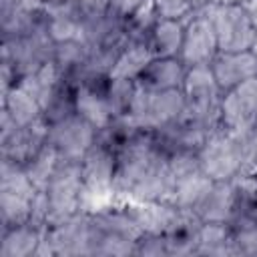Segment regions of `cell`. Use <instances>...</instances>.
I'll return each mask as SVG.
<instances>
[{"instance_id":"cell-17","label":"cell","mask_w":257,"mask_h":257,"mask_svg":"<svg viewBox=\"0 0 257 257\" xmlns=\"http://www.w3.org/2000/svg\"><path fill=\"white\" fill-rule=\"evenodd\" d=\"M108 82L110 78H90L76 84V96H74L76 112L98 131L106 126L114 116L106 94Z\"/></svg>"},{"instance_id":"cell-40","label":"cell","mask_w":257,"mask_h":257,"mask_svg":"<svg viewBox=\"0 0 257 257\" xmlns=\"http://www.w3.org/2000/svg\"><path fill=\"white\" fill-rule=\"evenodd\" d=\"M249 135H251V139H253V143H255V147H257V116H255L253 124L249 126Z\"/></svg>"},{"instance_id":"cell-22","label":"cell","mask_w":257,"mask_h":257,"mask_svg":"<svg viewBox=\"0 0 257 257\" xmlns=\"http://www.w3.org/2000/svg\"><path fill=\"white\" fill-rule=\"evenodd\" d=\"M42 225L36 223H22L14 227L2 229L0 237V257H32L38 255L42 239H44Z\"/></svg>"},{"instance_id":"cell-12","label":"cell","mask_w":257,"mask_h":257,"mask_svg":"<svg viewBox=\"0 0 257 257\" xmlns=\"http://www.w3.org/2000/svg\"><path fill=\"white\" fill-rule=\"evenodd\" d=\"M257 116V76L221 96V126L233 133L247 131Z\"/></svg>"},{"instance_id":"cell-35","label":"cell","mask_w":257,"mask_h":257,"mask_svg":"<svg viewBox=\"0 0 257 257\" xmlns=\"http://www.w3.org/2000/svg\"><path fill=\"white\" fill-rule=\"evenodd\" d=\"M135 255H143V257H169V249H167V239H165V235L143 233V235L139 237V241H137Z\"/></svg>"},{"instance_id":"cell-39","label":"cell","mask_w":257,"mask_h":257,"mask_svg":"<svg viewBox=\"0 0 257 257\" xmlns=\"http://www.w3.org/2000/svg\"><path fill=\"white\" fill-rule=\"evenodd\" d=\"M245 8H247L249 18H251V22H253V26H255V30H257V0H249V2L245 4Z\"/></svg>"},{"instance_id":"cell-18","label":"cell","mask_w":257,"mask_h":257,"mask_svg":"<svg viewBox=\"0 0 257 257\" xmlns=\"http://www.w3.org/2000/svg\"><path fill=\"white\" fill-rule=\"evenodd\" d=\"M211 70L223 92L257 76V50L217 52L211 60Z\"/></svg>"},{"instance_id":"cell-4","label":"cell","mask_w":257,"mask_h":257,"mask_svg":"<svg viewBox=\"0 0 257 257\" xmlns=\"http://www.w3.org/2000/svg\"><path fill=\"white\" fill-rule=\"evenodd\" d=\"M42 193L46 199V227L84 211L88 191L82 179L80 163L62 159Z\"/></svg>"},{"instance_id":"cell-26","label":"cell","mask_w":257,"mask_h":257,"mask_svg":"<svg viewBox=\"0 0 257 257\" xmlns=\"http://www.w3.org/2000/svg\"><path fill=\"white\" fill-rule=\"evenodd\" d=\"M235 183V209L231 217V227L245 223V221H257V173H243Z\"/></svg>"},{"instance_id":"cell-19","label":"cell","mask_w":257,"mask_h":257,"mask_svg":"<svg viewBox=\"0 0 257 257\" xmlns=\"http://www.w3.org/2000/svg\"><path fill=\"white\" fill-rule=\"evenodd\" d=\"M183 94L187 98V106H221L223 90L219 88L211 64H195L187 68L183 80Z\"/></svg>"},{"instance_id":"cell-37","label":"cell","mask_w":257,"mask_h":257,"mask_svg":"<svg viewBox=\"0 0 257 257\" xmlns=\"http://www.w3.org/2000/svg\"><path fill=\"white\" fill-rule=\"evenodd\" d=\"M151 0H110V6L116 14H120L122 18L133 16L135 12H139L143 6H147Z\"/></svg>"},{"instance_id":"cell-29","label":"cell","mask_w":257,"mask_h":257,"mask_svg":"<svg viewBox=\"0 0 257 257\" xmlns=\"http://www.w3.org/2000/svg\"><path fill=\"white\" fill-rule=\"evenodd\" d=\"M62 74L60 70L56 68V64L50 60L48 64H44L42 68H38L36 72H30L26 76H22L18 80L20 86H24L30 94H34L38 98V102L42 104V112H44V106L48 104V100L52 98V94L56 92L58 84L62 82Z\"/></svg>"},{"instance_id":"cell-13","label":"cell","mask_w":257,"mask_h":257,"mask_svg":"<svg viewBox=\"0 0 257 257\" xmlns=\"http://www.w3.org/2000/svg\"><path fill=\"white\" fill-rule=\"evenodd\" d=\"M80 171L88 195H110L114 191L116 151L96 139V143L80 159Z\"/></svg>"},{"instance_id":"cell-8","label":"cell","mask_w":257,"mask_h":257,"mask_svg":"<svg viewBox=\"0 0 257 257\" xmlns=\"http://www.w3.org/2000/svg\"><path fill=\"white\" fill-rule=\"evenodd\" d=\"M209 14L217 32L219 52L257 50V30L243 4H215L209 6Z\"/></svg>"},{"instance_id":"cell-5","label":"cell","mask_w":257,"mask_h":257,"mask_svg":"<svg viewBox=\"0 0 257 257\" xmlns=\"http://www.w3.org/2000/svg\"><path fill=\"white\" fill-rule=\"evenodd\" d=\"M40 189L26 171L8 161H0V223L2 229L30 223Z\"/></svg>"},{"instance_id":"cell-11","label":"cell","mask_w":257,"mask_h":257,"mask_svg":"<svg viewBox=\"0 0 257 257\" xmlns=\"http://www.w3.org/2000/svg\"><path fill=\"white\" fill-rule=\"evenodd\" d=\"M217 52H219L217 32H215L209 8L193 10L185 20V38H183V48L179 58L187 66L211 64Z\"/></svg>"},{"instance_id":"cell-9","label":"cell","mask_w":257,"mask_h":257,"mask_svg":"<svg viewBox=\"0 0 257 257\" xmlns=\"http://www.w3.org/2000/svg\"><path fill=\"white\" fill-rule=\"evenodd\" d=\"M54 54V40L46 32V28H38L34 32H28L18 38H8L2 40V60H8L16 74L18 80L30 72H36L44 64L52 60Z\"/></svg>"},{"instance_id":"cell-24","label":"cell","mask_w":257,"mask_h":257,"mask_svg":"<svg viewBox=\"0 0 257 257\" xmlns=\"http://www.w3.org/2000/svg\"><path fill=\"white\" fill-rule=\"evenodd\" d=\"M2 108L14 118V122L18 126H26V124H32V122L44 118L42 104L38 102V98L34 94H30L18 82L8 92L2 94Z\"/></svg>"},{"instance_id":"cell-36","label":"cell","mask_w":257,"mask_h":257,"mask_svg":"<svg viewBox=\"0 0 257 257\" xmlns=\"http://www.w3.org/2000/svg\"><path fill=\"white\" fill-rule=\"evenodd\" d=\"M155 10L159 12L161 18H179L185 20L193 8H191V0H151Z\"/></svg>"},{"instance_id":"cell-41","label":"cell","mask_w":257,"mask_h":257,"mask_svg":"<svg viewBox=\"0 0 257 257\" xmlns=\"http://www.w3.org/2000/svg\"><path fill=\"white\" fill-rule=\"evenodd\" d=\"M247 2H249V0H221L219 4H243V6H245Z\"/></svg>"},{"instance_id":"cell-15","label":"cell","mask_w":257,"mask_h":257,"mask_svg":"<svg viewBox=\"0 0 257 257\" xmlns=\"http://www.w3.org/2000/svg\"><path fill=\"white\" fill-rule=\"evenodd\" d=\"M42 26V0H0L2 40L24 36Z\"/></svg>"},{"instance_id":"cell-1","label":"cell","mask_w":257,"mask_h":257,"mask_svg":"<svg viewBox=\"0 0 257 257\" xmlns=\"http://www.w3.org/2000/svg\"><path fill=\"white\" fill-rule=\"evenodd\" d=\"M169 155L157 145L151 131H141L116 153L112 195L135 203H157L171 199Z\"/></svg>"},{"instance_id":"cell-38","label":"cell","mask_w":257,"mask_h":257,"mask_svg":"<svg viewBox=\"0 0 257 257\" xmlns=\"http://www.w3.org/2000/svg\"><path fill=\"white\" fill-rule=\"evenodd\" d=\"M221 0H191V8L193 10H203V8H209V6H215L219 4Z\"/></svg>"},{"instance_id":"cell-3","label":"cell","mask_w":257,"mask_h":257,"mask_svg":"<svg viewBox=\"0 0 257 257\" xmlns=\"http://www.w3.org/2000/svg\"><path fill=\"white\" fill-rule=\"evenodd\" d=\"M92 219V257L135 255L143 235L128 205H114L90 211Z\"/></svg>"},{"instance_id":"cell-7","label":"cell","mask_w":257,"mask_h":257,"mask_svg":"<svg viewBox=\"0 0 257 257\" xmlns=\"http://www.w3.org/2000/svg\"><path fill=\"white\" fill-rule=\"evenodd\" d=\"M38 255L50 257H92V219L90 211L84 209L60 223L44 229V239Z\"/></svg>"},{"instance_id":"cell-30","label":"cell","mask_w":257,"mask_h":257,"mask_svg":"<svg viewBox=\"0 0 257 257\" xmlns=\"http://www.w3.org/2000/svg\"><path fill=\"white\" fill-rule=\"evenodd\" d=\"M60 155L56 153V149L52 147V145H48V141H46V145L22 167L24 171H26V175L30 177V181L42 191L44 187H46V183L50 181V177L54 175V171L58 169V165H60Z\"/></svg>"},{"instance_id":"cell-27","label":"cell","mask_w":257,"mask_h":257,"mask_svg":"<svg viewBox=\"0 0 257 257\" xmlns=\"http://www.w3.org/2000/svg\"><path fill=\"white\" fill-rule=\"evenodd\" d=\"M185 20L159 18L153 38H151L155 56H179L181 54L183 38H185Z\"/></svg>"},{"instance_id":"cell-16","label":"cell","mask_w":257,"mask_h":257,"mask_svg":"<svg viewBox=\"0 0 257 257\" xmlns=\"http://www.w3.org/2000/svg\"><path fill=\"white\" fill-rule=\"evenodd\" d=\"M44 28L54 42L74 40L82 34L80 0H42Z\"/></svg>"},{"instance_id":"cell-20","label":"cell","mask_w":257,"mask_h":257,"mask_svg":"<svg viewBox=\"0 0 257 257\" xmlns=\"http://www.w3.org/2000/svg\"><path fill=\"white\" fill-rule=\"evenodd\" d=\"M187 64L179 56H155L143 74L137 78V84L149 90H173L181 88L185 74H187Z\"/></svg>"},{"instance_id":"cell-21","label":"cell","mask_w":257,"mask_h":257,"mask_svg":"<svg viewBox=\"0 0 257 257\" xmlns=\"http://www.w3.org/2000/svg\"><path fill=\"white\" fill-rule=\"evenodd\" d=\"M235 209V183L215 181L193 215L203 223H231Z\"/></svg>"},{"instance_id":"cell-2","label":"cell","mask_w":257,"mask_h":257,"mask_svg":"<svg viewBox=\"0 0 257 257\" xmlns=\"http://www.w3.org/2000/svg\"><path fill=\"white\" fill-rule=\"evenodd\" d=\"M197 159L205 175L213 181H233L243 173H257V147L247 131H227L217 128L211 133Z\"/></svg>"},{"instance_id":"cell-32","label":"cell","mask_w":257,"mask_h":257,"mask_svg":"<svg viewBox=\"0 0 257 257\" xmlns=\"http://www.w3.org/2000/svg\"><path fill=\"white\" fill-rule=\"evenodd\" d=\"M74 96H76V84L70 82L68 78H62L56 92L52 94V98L44 106V120L50 124V122H56V120L68 116V114H74L76 112Z\"/></svg>"},{"instance_id":"cell-34","label":"cell","mask_w":257,"mask_h":257,"mask_svg":"<svg viewBox=\"0 0 257 257\" xmlns=\"http://www.w3.org/2000/svg\"><path fill=\"white\" fill-rule=\"evenodd\" d=\"M233 239L239 255L257 257V221H245L233 225Z\"/></svg>"},{"instance_id":"cell-6","label":"cell","mask_w":257,"mask_h":257,"mask_svg":"<svg viewBox=\"0 0 257 257\" xmlns=\"http://www.w3.org/2000/svg\"><path fill=\"white\" fill-rule=\"evenodd\" d=\"M185 106L187 98L183 88L149 90L137 84V92L126 114L137 122L141 131H157L179 120L185 112Z\"/></svg>"},{"instance_id":"cell-10","label":"cell","mask_w":257,"mask_h":257,"mask_svg":"<svg viewBox=\"0 0 257 257\" xmlns=\"http://www.w3.org/2000/svg\"><path fill=\"white\" fill-rule=\"evenodd\" d=\"M96 137L98 128L82 118L78 112L48 124V145H52L64 161L80 163L86 151L96 143Z\"/></svg>"},{"instance_id":"cell-25","label":"cell","mask_w":257,"mask_h":257,"mask_svg":"<svg viewBox=\"0 0 257 257\" xmlns=\"http://www.w3.org/2000/svg\"><path fill=\"white\" fill-rule=\"evenodd\" d=\"M153 58H155V52L149 42H126L112 66L110 78L137 80Z\"/></svg>"},{"instance_id":"cell-28","label":"cell","mask_w":257,"mask_h":257,"mask_svg":"<svg viewBox=\"0 0 257 257\" xmlns=\"http://www.w3.org/2000/svg\"><path fill=\"white\" fill-rule=\"evenodd\" d=\"M88 56V46L80 40H62V42H54V54H52V62L56 64V68L60 70V74L64 78H68L70 82L76 80L84 60Z\"/></svg>"},{"instance_id":"cell-23","label":"cell","mask_w":257,"mask_h":257,"mask_svg":"<svg viewBox=\"0 0 257 257\" xmlns=\"http://www.w3.org/2000/svg\"><path fill=\"white\" fill-rule=\"evenodd\" d=\"M195 255L209 257H231L239 255L233 239V229L229 223H203L197 231V247Z\"/></svg>"},{"instance_id":"cell-31","label":"cell","mask_w":257,"mask_h":257,"mask_svg":"<svg viewBox=\"0 0 257 257\" xmlns=\"http://www.w3.org/2000/svg\"><path fill=\"white\" fill-rule=\"evenodd\" d=\"M159 12L155 10L153 2H149L147 6H143L139 12H135L133 16H128L124 20V36L126 42H149L153 38L155 26L159 22Z\"/></svg>"},{"instance_id":"cell-33","label":"cell","mask_w":257,"mask_h":257,"mask_svg":"<svg viewBox=\"0 0 257 257\" xmlns=\"http://www.w3.org/2000/svg\"><path fill=\"white\" fill-rule=\"evenodd\" d=\"M135 92H137V80L110 78L106 94H108V102H110V108H112L114 116H120V114L128 112V108L133 104V98H135Z\"/></svg>"},{"instance_id":"cell-14","label":"cell","mask_w":257,"mask_h":257,"mask_svg":"<svg viewBox=\"0 0 257 257\" xmlns=\"http://www.w3.org/2000/svg\"><path fill=\"white\" fill-rule=\"evenodd\" d=\"M48 141V122L44 118L16 126L8 137L0 139V161L24 167Z\"/></svg>"}]
</instances>
